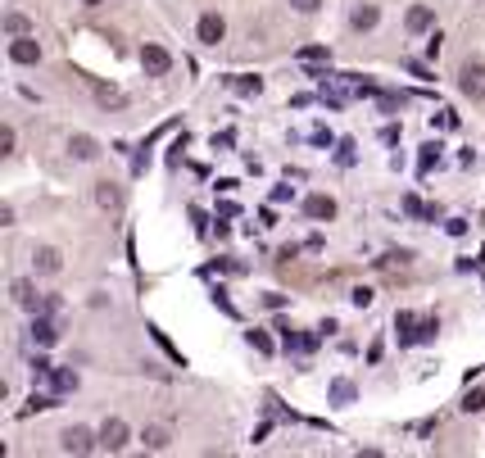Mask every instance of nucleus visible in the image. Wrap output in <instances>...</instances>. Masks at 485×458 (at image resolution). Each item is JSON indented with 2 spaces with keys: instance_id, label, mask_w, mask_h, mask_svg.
I'll return each mask as SVG.
<instances>
[{
  "instance_id": "f257e3e1",
  "label": "nucleus",
  "mask_w": 485,
  "mask_h": 458,
  "mask_svg": "<svg viewBox=\"0 0 485 458\" xmlns=\"http://www.w3.org/2000/svg\"><path fill=\"white\" fill-rule=\"evenodd\" d=\"M141 69H146L150 78H164V73L173 69V55H168L164 46H141Z\"/></svg>"
},
{
  "instance_id": "f03ea898",
  "label": "nucleus",
  "mask_w": 485,
  "mask_h": 458,
  "mask_svg": "<svg viewBox=\"0 0 485 458\" xmlns=\"http://www.w3.org/2000/svg\"><path fill=\"white\" fill-rule=\"evenodd\" d=\"M458 87H463V95H472V100H485V64H463Z\"/></svg>"
},
{
  "instance_id": "7ed1b4c3",
  "label": "nucleus",
  "mask_w": 485,
  "mask_h": 458,
  "mask_svg": "<svg viewBox=\"0 0 485 458\" xmlns=\"http://www.w3.org/2000/svg\"><path fill=\"white\" fill-rule=\"evenodd\" d=\"M96 445H100V440H91L87 426H69V431L59 436V450H64V454H91Z\"/></svg>"
},
{
  "instance_id": "20e7f679",
  "label": "nucleus",
  "mask_w": 485,
  "mask_h": 458,
  "mask_svg": "<svg viewBox=\"0 0 485 458\" xmlns=\"http://www.w3.org/2000/svg\"><path fill=\"white\" fill-rule=\"evenodd\" d=\"M96 440H100V450H109V454L122 450V445H127V422H122V417H109V422L100 426Z\"/></svg>"
},
{
  "instance_id": "39448f33",
  "label": "nucleus",
  "mask_w": 485,
  "mask_h": 458,
  "mask_svg": "<svg viewBox=\"0 0 485 458\" xmlns=\"http://www.w3.org/2000/svg\"><path fill=\"white\" fill-rule=\"evenodd\" d=\"M32 263H36V272H45V277H55V272H64V254L55 250V245H41V250L32 254Z\"/></svg>"
},
{
  "instance_id": "423d86ee",
  "label": "nucleus",
  "mask_w": 485,
  "mask_h": 458,
  "mask_svg": "<svg viewBox=\"0 0 485 458\" xmlns=\"http://www.w3.org/2000/svg\"><path fill=\"white\" fill-rule=\"evenodd\" d=\"M9 60H14V64H36V60H41V46H36L32 36H14V46H9Z\"/></svg>"
},
{
  "instance_id": "0eeeda50",
  "label": "nucleus",
  "mask_w": 485,
  "mask_h": 458,
  "mask_svg": "<svg viewBox=\"0 0 485 458\" xmlns=\"http://www.w3.org/2000/svg\"><path fill=\"white\" fill-rule=\"evenodd\" d=\"M195 32H199V41H204V46H218V41L227 36V23H223L218 14H204V18H199V27H195Z\"/></svg>"
},
{
  "instance_id": "6e6552de",
  "label": "nucleus",
  "mask_w": 485,
  "mask_h": 458,
  "mask_svg": "<svg viewBox=\"0 0 485 458\" xmlns=\"http://www.w3.org/2000/svg\"><path fill=\"white\" fill-rule=\"evenodd\" d=\"M69 155H73V159H82V164H91V159L100 155L96 137H87V132H78V137H69Z\"/></svg>"
},
{
  "instance_id": "1a4fd4ad",
  "label": "nucleus",
  "mask_w": 485,
  "mask_h": 458,
  "mask_svg": "<svg viewBox=\"0 0 485 458\" xmlns=\"http://www.w3.org/2000/svg\"><path fill=\"white\" fill-rule=\"evenodd\" d=\"M304 214L309 218H336V200L331 195H309L304 200Z\"/></svg>"
},
{
  "instance_id": "9d476101",
  "label": "nucleus",
  "mask_w": 485,
  "mask_h": 458,
  "mask_svg": "<svg viewBox=\"0 0 485 458\" xmlns=\"http://www.w3.org/2000/svg\"><path fill=\"white\" fill-rule=\"evenodd\" d=\"M141 445H146V450H168V445H173V436L164 431V426H146V431H141Z\"/></svg>"
},
{
  "instance_id": "9b49d317",
  "label": "nucleus",
  "mask_w": 485,
  "mask_h": 458,
  "mask_svg": "<svg viewBox=\"0 0 485 458\" xmlns=\"http://www.w3.org/2000/svg\"><path fill=\"white\" fill-rule=\"evenodd\" d=\"M32 340L36 345H55V340H59V327H55L50 318H36L32 322Z\"/></svg>"
},
{
  "instance_id": "f8f14e48",
  "label": "nucleus",
  "mask_w": 485,
  "mask_h": 458,
  "mask_svg": "<svg viewBox=\"0 0 485 458\" xmlns=\"http://www.w3.org/2000/svg\"><path fill=\"white\" fill-rule=\"evenodd\" d=\"M377 18H381V14H377V5H358L354 14H349V23H354L358 32H367V27H377Z\"/></svg>"
},
{
  "instance_id": "ddd939ff",
  "label": "nucleus",
  "mask_w": 485,
  "mask_h": 458,
  "mask_svg": "<svg viewBox=\"0 0 485 458\" xmlns=\"http://www.w3.org/2000/svg\"><path fill=\"white\" fill-rule=\"evenodd\" d=\"M45 377H50L55 390H78V372H69V368H50Z\"/></svg>"
},
{
  "instance_id": "4468645a",
  "label": "nucleus",
  "mask_w": 485,
  "mask_h": 458,
  "mask_svg": "<svg viewBox=\"0 0 485 458\" xmlns=\"http://www.w3.org/2000/svg\"><path fill=\"white\" fill-rule=\"evenodd\" d=\"M9 291H14V304H23V309H36V291H32V282H23V277H18Z\"/></svg>"
},
{
  "instance_id": "2eb2a0df",
  "label": "nucleus",
  "mask_w": 485,
  "mask_h": 458,
  "mask_svg": "<svg viewBox=\"0 0 485 458\" xmlns=\"http://www.w3.org/2000/svg\"><path fill=\"white\" fill-rule=\"evenodd\" d=\"M431 9L426 5H417V9H408V32H426V27H431Z\"/></svg>"
},
{
  "instance_id": "dca6fc26",
  "label": "nucleus",
  "mask_w": 485,
  "mask_h": 458,
  "mask_svg": "<svg viewBox=\"0 0 485 458\" xmlns=\"http://www.w3.org/2000/svg\"><path fill=\"white\" fill-rule=\"evenodd\" d=\"M96 200H100V209H118V204H122V195H118V186H109V182H100V190H96Z\"/></svg>"
},
{
  "instance_id": "f3484780",
  "label": "nucleus",
  "mask_w": 485,
  "mask_h": 458,
  "mask_svg": "<svg viewBox=\"0 0 485 458\" xmlns=\"http://www.w3.org/2000/svg\"><path fill=\"white\" fill-rule=\"evenodd\" d=\"M5 32L23 36V32H27V18H23V14H5Z\"/></svg>"
},
{
  "instance_id": "a211bd4d",
  "label": "nucleus",
  "mask_w": 485,
  "mask_h": 458,
  "mask_svg": "<svg viewBox=\"0 0 485 458\" xmlns=\"http://www.w3.org/2000/svg\"><path fill=\"white\" fill-rule=\"evenodd\" d=\"M463 408H468V413H481L485 408V390H472V395L463 399Z\"/></svg>"
},
{
  "instance_id": "6ab92c4d",
  "label": "nucleus",
  "mask_w": 485,
  "mask_h": 458,
  "mask_svg": "<svg viewBox=\"0 0 485 458\" xmlns=\"http://www.w3.org/2000/svg\"><path fill=\"white\" fill-rule=\"evenodd\" d=\"M250 345H254V349H259V354H272V340H268V336H263V331H250Z\"/></svg>"
},
{
  "instance_id": "aec40b11",
  "label": "nucleus",
  "mask_w": 485,
  "mask_h": 458,
  "mask_svg": "<svg viewBox=\"0 0 485 458\" xmlns=\"http://www.w3.org/2000/svg\"><path fill=\"white\" fill-rule=\"evenodd\" d=\"M0 155H14V127H0Z\"/></svg>"
},
{
  "instance_id": "412c9836",
  "label": "nucleus",
  "mask_w": 485,
  "mask_h": 458,
  "mask_svg": "<svg viewBox=\"0 0 485 458\" xmlns=\"http://www.w3.org/2000/svg\"><path fill=\"white\" fill-rule=\"evenodd\" d=\"M349 300H354V304H358V309H367V304H372V291H367V286H358V291H354V295H349Z\"/></svg>"
},
{
  "instance_id": "4be33fe9",
  "label": "nucleus",
  "mask_w": 485,
  "mask_h": 458,
  "mask_svg": "<svg viewBox=\"0 0 485 458\" xmlns=\"http://www.w3.org/2000/svg\"><path fill=\"white\" fill-rule=\"evenodd\" d=\"M331 395H336V399H354V386H349V381H336V386H331Z\"/></svg>"
},
{
  "instance_id": "5701e85b",
  "label": "nucleus",
  "mask_w": 485,
  "mask_h": 458,
  "mask_svg": "<svg viewBox=\"0 0 485 458\" xmlns=\"http://www.w3.org/2000/svg\"><path fill=\"white\" fill-rule=\"evenodd\" d=\"M96 95H100V100H104V104H118V100H122V95H118V91H113V87H100Z\"/></svg>"
},
{
  "instance_id": "b1692460",
  "label": "nucleus",
  "mask_w": 485,
  "mask_h": 458,
  "mask_svg": "<svg viewBox=\"0 0 485 458\" xmlns=\"http://www.w3.org/2000/svg\"><path fill=\"white\" fill-rule=\"evenodd\" d=\"M290 5H295V9H300V14H313V9H318V5H322V0H290Z\"/></svg>"
},
{
  "instance_id": "393cba45",
  "label": "nucleus",
  "mask_w": 485,
  "mask_h": 458,
  "mask_svg": "<svg viewBox=\"0 0 485 458\" xmlns=\"http://www.w3.org/2000/svg\"><path fill=\"white\" fill-rule=\"evenodd\" d=\"M82 5H104V0H82Z\"/></svg>"
}]
</instances>
